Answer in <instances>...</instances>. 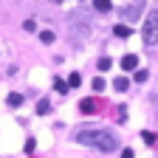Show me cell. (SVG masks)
<instances>
[{
    "label": "cell",
    "mask_w": 158,
    "mask_h": 158,
    "mask_svg": "<svg viewBox=\"0 0 158 158\" xmlns=\"http://www.w3.org/2000/svg\"><path fill=\"white\" fill-rule=\"evenodd\" d=\"M79 85H82V76H79V73H71L68 76V88H79Z\"/></svg>",
    "instance_id": "30bf717a"
},
{
    "label": "cell",
    "mask_w": 158,
    "mask_h": 158,
    "mask_svg": "<svg viewBox=\"0 0 158 158\" xmlns=\"http://www.w3.org/2000/svg\"><path fill=\"white\" fill-rule=\"evenodd\" d=\"M122 158H133V150H124V152H122Z\"/></svg>",
    "instance_id": "d6986e66"
},
{
    "label": "cell",
    "mask_w": 158,
    "mask_h": 158,
    "mask_svg": "<svg viewBox=\"0 0 158 158\" xmlns=\"http://www.w3.org/2000/svg\"><path fill=\"white\" fill-rule=\"evenodd\" d=\"M40 40H43V43H54V31H40Z\"/></svg>",
    "instance_id": "8fae6325"
},
{
    "label": "cell",
    "mask_w": 158,
    "mask_h": 158,
    "mask_svg": "<svg viewBox=\"0 0 158 158\" xmlns=\"http://www.w3.org/2000/svg\"><path fill=\"white\" fill-rule=\"evenodd\" d=\"M93 90H105V79H93Z\"/></svg>",
    "instance_id": "2e32d148"
},
{
    "label": "cell",
    "mask_w": 158,
    "mask_h": 158,
    "mask_svg": "<svg viewBox=\"0 0 158 158\" xmlns=\"http://www.w3.org/2000/svg\"><path fill=\"white\" fill-rule=\"evenodd\" d=\"M141 138H144L147 144H155V135H152V133H141Z\"/></svg>",
    "instance_id": "e0dca14e"
},
{
    "label": "cell",
    "mask_w": 158,
    "mask_h": 158,
    "mask_svg": "<svg viewBox=\"0 0 158 158\" xmlns=\"http://www.w3.org/2000/svg\"><path fill=\"white\" fill-rule=\"evenodd\" d=\"M56 90H59V93H68V82H62V79H56Z\"/></svg>",
    "instance_id": "9a60e30c"
},
{
    "label": "cell",
    "mask_w": 158,
    "mask_h": 158,
    "mask_svg": "<svg viewBox=\"0 0 158 158\" xmlns=\"http://www.w3.org/2000/svg\"><path fill=\"white\" fill-rule=\"evenodd\" d=\"M93 9H96V11H110V9H113V3H107V0H96Z\"/></svg>",
    "instance_id": "9c48e42d"
},
{
    "label": "cell",
    "mask_w": 158,
    "mask_h": 158,
    "mask_svg": "<svg viewBox=\"0 0 158 158\" xmlns=\"http://www.w3.org/2000/svg\"><path fill=\"white\" fill-rule=\"evenodd\" d=\"M76 141L79 144H88V147H96V150H102V152H113L118 147L116 135L110 130H79L76 133Z\"/></svg>",
    "instance_id": "6da1fadb"
},
{
    "label": "cell",
    "mask_w": 158,
    "mask_h": 158,
    "mask_svg": "<svg viewBox=\"0 0 158 158\" xmlns=\"http://www.w3.org/2000/svg\"><path fill=\"white\" fill-rule=\"evenodd\" d=\"M144 45H155L158 43V9L147 14V23H144Z\"/></svg>",
    "instance_id": "7a4b0ae2"
},
{
    "label": "cell",
    "mask_w": 158,
    "mask_h": 158,
    "mask_svg": "<svg viewBox=\"0 0 158 158\" xmlns=\"http://www.w3.org/2000/svg\"><path fill=\"white\" fill-rule=\"evenodd\" d=\"M110 65H113V62H110V59H107V56H102V59H99V71H107Z\"/></svg>",
    "instance_id": "4fadbf2b"
},
{
    "label": "cell",
    "mask_w": 158,
    "mask_h": 158,
    "mask_svg": "<svg viewBox=\"0 0 158 158\" xmlns=\"http://www.w3.org/2000/svg\"><path fill=\"white\" fill-rule=\"evenodd\" d=\"M113 34H116V37H122V40H124V37H130L133 31H130V26H113Z\"/></svg>",
    "instance_id": "8992f818"
},
{
    "label": "cell",
    "mask_w": 158,
    "mask_h": 158,
    "mask_svg": "<svg viewBox=\"0 0 158 158\" xmlns=\"http://www.w3.org/2000/svg\"><path fill=\"white\" fill-rule=\"evenodd\" d=\"M79 110L82 113H96L99 110V99H82V102H79Z\"/></svg>",
    "instance_id": "277c9868"
},
{
    "label": "cell",
    "mask_w": 158,
    "mask_h": 158,
    "mask_svg": "<svg viewBox=\"0 0 158 158\" xmlns=\"http://www.w3.org/2000/svg\"><path fill=\"white\" fill-rule=\"evenodd\" d=\"M147 76H150V73H147L144 68H138V71H135V82H144V79H147Z\"/></svg>",
    "instance_id": "5bb4252c"
},
{
    "label": "cell",
    "mask_w": 158,
    "mask_h": 158,
    "mask_svg": "<svg viewBox=\"0 0 158 158\" xmlns=\"http://www.w3.org/2000/svg\"><path fill=\"white\" fill-rule=\"evenodd\" d=\"M34 147H37V144H34V138H28V141H26V152H34Z\"/></svg>",
    "instance_id": "ac0fdd59"
},
{
    "label": "cell",
    "mask_w": 158,
    "mask_h": 158,
    "mask_svg": "<svg viewBox=\"0 0 158 158\" xmlns=\"http://www.w3.org/2000/svg\"><path fill=\"white\" fill-rule=\"evenodd\" d=\"M141 9H144V3H130L124 9V17L127 20H138V17H141Z\"/></svg>",
    "instance_id": "3957f363"
},
{
    "label": "cell",
    "mask_w": 158,
    "mask_h": 158,
    "mask_svg": "<svg viewBox=\"0 0 158 158\" xmlns=\"http://www.w3.org/2000/svg\"><path fill=\"white\" fill-rule=\"evenodd\" d=\"M48 110H51V102H48V99H43V102L37 105V113H48Z\"/></svg>",
    "instance_id": "7c38bea8"
},
{
    "label": "cell",
    "mask_w": 158,
    "mask_h": 158,
    "mask_svg": "<svg viewBox=\"0 0 158 158\" xmlns=\"http://www.w3.org/2000/svg\"><path fill=\"white\" fill-rule=\"evenodd\" d=\"M113 88H116L118 93H124V90H127V79H124V76H116V79H113Z\"/></svg>",
    "instance_id": "52a82bcc"
},
{
    "label": "cell",
    "mask_w": 158,
    "mask_h": 158,
    "mask_svg": "<svg viewBox=\"0 0 158 158\" xmlns=\"http://www.w3.org/2000/svg\"><path fill=\"white\" fill-rule=\"evenodd\" d=\"M135 65H138V56H135V54H127V56L122 59V68H124V71H135Z\"/></svg>",
    "instance_id": "5b68a950"
},
{
    "label": "cell",
    "mask_w": 158,
    "mask_h": 158,
    "mask_svg": "<svg viewBox=\"0 0 158 158\" xmlns=\"http://www.w3.org/2000/svg\"><path fill=\"white\" fill-rule=\"evenodd\" d=\"M6 102H9V107H20V105H23V96H20V93H9Z\"/></svg>",
    "instance_id": "ba28073f"
}]
</instances>
